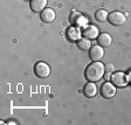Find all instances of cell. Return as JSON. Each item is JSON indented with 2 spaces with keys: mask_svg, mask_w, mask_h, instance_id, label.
<instances>
[{
  "mask_svg": "<svg viewBox=\"0 0 131 125\" xmlns=\"http://www.w3.org/2000/svg\"><path fill=\"white\" fill-rule=\"evenodd\" d=\"M104 74H105V65L103 63H101L100 61H93V63L87 65L84 71V76L88 82L96 83L100 79H102Z\"/></svg>",
  "mask_w": 131,
  "mask_h": 125,
  "instance_id": "6da1fadb",
  "label": "cell"
},
{
  "mask_svg": "<svg viewBox=\"0 0 131 125\" xmlns=\"http://www.w3.org/2000/svg\"><path fill=\"white\" fill-rule=\"evenodd\" d=\"M101 95L103 98L105 99H111V98L115 97L116 95V85L114 83H110V82H105L104 84L101 85Z\"/></svg>",
  "mask_w": 131,
  "mask_h": 125,
  "instance_id": "7a4b0ae2",
  "label": "cell"
},
{
  "mask_svg": "<svg viewBox=\"0 0 131 125\" xmlns=\"http://www.w3.org/2000/svg\"><path fill=\"white\" fill-rule=\"evenodd\" d=\"M108 21L112 25V26H123L126 22L125 15L119 11H114L109 13L108 15Z\"/></svg>",
  "mask_w": 131,
  "mask_h": 125,
  "instance_id": "3957f363",
  "label": "cell"
},
{
  "mask_svg": "<svg viewBox=\"0 0 131 125\" xmlns=\"http://www.w3.org/2000/svg\"><path fill=\"white\" fill-rule=\"evenodd\" d=\"M34 73L40 78H47L50 75V67L46 62H38L34 65Z\"/></svg>",
  "mask_w": 131,
  "mask_h": 125,
  "instance_id": "277c9868",
  "label": "cell"
},
{
  "mask_svg": "<svg viewBox=\"0 0 131 125\" xmlns=\"http://www.w3.org/2000/svg\"><path fill=\"white\" fill-rule=\"evenodd\" d=\"M111 81L116 87L123 88V87H126V85H128L129 78L124 73H122V71H117V73H114V75L111 76Z\"/></svg>",
  "mask_w": 131,
  "mask_h": 125,
  "instance_id": "5b68a950",
  "label": "cell"
},
{
  "mask_svg": "<svg viewBox=\"0 0 131 125\" xmlns=\"http://www.w3.org/2000/svg\"><path fill=\"white\" fill-rule=\"evenodd\" d=\"M89 57L91 61H101L104 57V48L98 46H91L89 49Z\"/></svg>",
  "mask_w": 131,
  "mask_h": 125,
  "instance_id": "8992f818",
  "label": "cell"
},
{
  "mask_svg": "<svg viewBox=\"0 0 131 125\" xmlns=\"http://www.w3.org/2000/svg\"><path fill=\"white\" fill-rule=\"evenodd\" d=\"M87 21H88V19L83 15V14L80 13V12H73L70 15V22L74 25V26H76V27H82V26H84V25L87 24Z\"/></svg>",
  "mask_w": 131,
  "mask_h": 125,
  "instance_id": "52a82bcc",
  "label": "cell"
},
{
  "mask_svg": "<svg viewBox=\"0 0 131 125\" xmlns=\"http://www.w3.org/2000/svg\"><path fill=\"white\" fill-rule=\"evenodd\" d=\"M40 18L43 22H46V24H50V22H53L55 20V18H56V13H55V11L53 9V8H45L43 11L40 13Z\"/></svg>",
  "mask_w": 131,
  "mask_h": 125,
  "instance_id": "ba28073f",
  "label": "cell"
},
{
  "mask_svg": "<svg viewBox=\"0 0 131 125\" xmlns=\"http://www.w3.org/2000/svg\"><path fill=\"white\" fill-rule=\"evenodd\" d=\"M47 1L48 0H30L29 1V6L34 13H39L42 12L47 6Z\"/></svg>",
  "mask_w": 131,
  "mask_h": 125,
  "instance_id": "9c48e42d",
  "label": "cell"
},
{
  "mask_svg": "<svg viewBox=\"0 0 131 125\" xmlns=\"http://www.w3.org/2000/svg\"><path fill=\"white\" fill-rule=\"evenodd\" d=\"M83 36L89 40H93V39H96L98 35H100V33H98V28L96 26H85L83 28V32H82Z\"/></svg>",
  "mask_w": 131,
  "mask_h": 125,
  "instance_id": "30bf717a",
  "label": "cell"
},
{
  "mask_svg": "<svg viewBox=\"0 0 131 125\" xmlns=\"http://www.w3.org/2000/svg\"><path fill=\"white\" fill-rule=\"evenodd\" d=\"M97 42L98 44L103 48H106V47H110L112 43V38L110 34L108 33H101L100 35L97 36Z\"/></svg>",
  "mask_w": 131,
  "mask_h": 125,
  "instance_id": "8fae6325",
  "label": "cell"
},
{
  "mask_svg": "<svg viewBox=\"0 0 131 125\" xmlns=\"http://www.w3.org/2000/svg\"><path fill=\"white\" fill-rule=\"evenodd\" d=\"M83 94L88 98L95 97L96 94H97V87H96L95 83L94 82H88L87 84L84 85V88H83Z\"/></svg>",
  "mask_w": 131,
  "mask_h": 125,
  "instance_id": "7c38bea8",
  "label": "cell"
},
{
  "mask_svg": "<svg viewBox=\"0 0 131 125\" xmlns=\"http://www.w3.org/2000/svg\"><path fill=\"white\" fill-rule=\"evenodd\" d=\"M66 35H67V38H68L69 40L76 41L77 42V41L81 39V32H80V29L77 27L71 26V27H69L68 29L66 30Z\"/></svg>",
  "mask_w": 131,
  "mask_h": 125,
  "instance_id": "4fadbf2b",
  "label": "cell"
},
{
  "mask_svg": "<svg viewBox=\"0 0 131 125\" xmlns=\"http://www.w3.org/2000/svg\"><path fill=\"white\" fill-rule=\"evenodd\" d=\"M77 47H79L81 50H84V52H87V50H89L90 48H91V42H90L89 39L84 38V39H80L79 41H77Z\"/></svg>",
  "mask_w": 131,
  "mask_h": 125,
  "instance_id": "5bb4252c",
  "label": "cell"
},
{
  "mask_svg": "<svg viewBox=\"0 0 131 125\" xmlns=\"http://www.w3.org/2000/svg\"><path fill=\"white\" fill-rule=\"evenodd\" d=\"M108 15H109V13H108L105 9H98L95 13V19L97 20L98 22H103V21H105V20H108Z\"/></svg>",
  "mask_w": 131,
  "mask_h": 125,
  "instance_id": "9a60e30c",
  "label": "cell"
},
{
  "mask_svg": "<svg viewBox=\"0 0 131 125\" xmlns=\"http://www.w3.org/2000/svg\"><path fill=\"white\" fill-rule=\"evenodd\" d=\"M115 70V65L111 64V63H108L105 64V73H114Z\"/></svg>",
  "mask_w": 131,
  "mask_h": 125,
  "instance_id": "2e32d148",
  "label": "cell"
},
{
  "mask_svg": "<svg viewBox=\"0 0 131 125\" xmlns=\"http://www.w3.org/2000/svg\"><path fill=\"white\" fill-rule=\"evenodd\" d=\"M110 74H111V73H106L105 75H104V76H105V78H106V79H110V78H111V77H110Z\"/></svg>",
  "mask_w": 131,
  "mask_h": 125,
  "instance_id": "e0dca14e",
  "label": "cell"
}]
</instances>
